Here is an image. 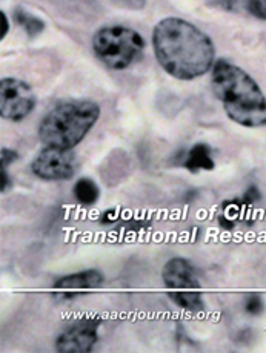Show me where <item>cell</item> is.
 Listing matches in <instances>:
<instances>
[{
    "label": "cell",
    "instance_id": "1",
    "mask_svg": "<svg viewBox=\"0 0 266 353\" xmlns=\"http://www.w3.org/2000/svg\"><path fill=\"white\" fill-rule=\"evenodd\" d=\"M153 46L157 62L177 80L199 79L214 66L213 40L185 19H162L154 26Z\"/></svg>",
    "mask_w": 266,
    "mask_h": 353
},
{
    "label": "cell",
    "instance_id": "2",
    "mask_svg": "<svg viewBox=\"0 0 266 353\" xmlns=\"http://www.w3.org/2000/svg\"><path fill=\"white\" fill-rule=\"evenodd\" d=\"M211 71L213 91L228 117L245 128L266 126V97L256 80L227 60H217Z\"/></svg>",
    "mask_w": 266,
    "mask_h": 353
},
{
    "label": "cell",
    "instance_id": "3",
    "mask_svg": "<svg viewBox=\"0 0 266 353\" xmlns=\"http://www.w3.org/2000/svg\"><path fill=\"white\" fill-rule=\"evenodd\" d=\"M100 117V106L91 100L64 101L48 112L39 125V139L45 146L76 148Z\"/></svg>",
    "mask_w": 266,
    "mask_h": 353
},
{
    "label": "cell",
    "instance_id": "4",
    "mask_svg": "<svg viewBox=\"0 0 266 353\" xmlns=\"http://www.w3.org/2000/svg\"><path fill=\"white\" fill-rule=\"evenodd\" d=\"M145 39L126 26H104L93 36V50L105 66L114 71L126 70L139 62L145 51Z\"/></svg>",
    "mask_w": 266,
    "mask_h": 353
},
{
    "label": "cell",
    "instance_id": "5",
    "mask_svg": "<svg viewBox=\"0 0 266 353\" xmlns=\"http://www.w3.org/2000/svg\"><path fill=\"white\" fill-rule=\"evenodd\" d=\"M36 108V96L26 81L16 77L0 80V114L10 121H22Z\"/></svg>",
    "mask_w": 266,
    "mask_h": 353
},
{
    "label": "cell",
    "instance_id": "6",
    "mask_svg": "<svg viewBox=\"0 0 266 353\" xmlns=\"http://www.w3.org/2000/svg\"><path fill=\"white\" fill-rule=\"evenodd\" d=\"M31 171L46 181L70 180L77 171V157L73 149L46 146L31 163Z\"/></svg>",
    "mask_w": 266,
    "mask_h": 353
},
{
    "label": "cell",
    "instance_id": "7",
    "mask_svg": "<svg viewBox=\"0 0 266 353\" xmlns=\"http://www.w3.org/2000/svg\"><path fill=\"white\" fill-rule=\"evenodd\" d=\"M97 323L93 320L80 321L70 325L60 334L56 339V349L59 352H70V353H79V352H91L93 347L97 343Z\"/></svg>",
    "mask_w": 266,
    "mask_h": 353
},
{
    "label": "cell",
    "instance_id": "8",
    "mask_svg": "<svg viewBox=\"0 0 266 353\" xmlns=\"http://www.w3.org/2000/svg\"><path fill=\"white\" fill-rule=\"evenodd\" d=\"M163 284L168 289V294L174 292H193L200 290L202 284L197 278L196 269L185 258H171L163 268Z\"/></svg>",
    "mask_w": 266,
    "mask_h": 353
},
{
    "label": "cell",
    "instance_id": "9",
    "mask_svg": "<svg viewBox=\"0 0 266 353\" xmlns=\"http://www.w3.org/2000/svg\"><path fill=\"white\" fill-rule=\"evenodd\" d=\"M104 275H102L99 270L90 269V270H84V272H76L71 275H66L59 278V280L54 283V289L62 290L64 292V298L70 300V298H76L77 295L73 294L74 290H85V289H97L104 284Z\"/></svg>",
    "mask_w": 266,
    "mask_h": 353
},
{
    "label": "cell",
    "instance_id": "10",
    "mask_svg": "<svg viewBox=\"0 0 266 353\" xmlns=\"http://www.w3.org/2000/svg\"><path fill=\"white\" fill-rule=\"evenodd\" d=\"M183 165H185V168L193 172L213 171L216 166L213 155H211V149L208 145H205V143H197L191 148L188 155H187V160Z\"/></svg>",
    "mask_w": 266,
    "mask_h": 353
},
{
    "label": "cell",
    "instance_id": "11",
    "mask_svg": "<svg viewBox=\"0 0 266 353\" xmlns=\"http://www.w3.org/2000/svg\"><path fill=\"white\" fill-rule=\"evenodd\" d=\"M73 192H74V196H76V200L80 203V205L93 206L94 203L99 200L100 189L91 179H86V176H84V179H80V180L76 181Z\"/></svg>",
    "mask_w": 266,
    "mask_h": 353
},
{
    "label": "cell",
    "instance_id": "12",
    "mask_svg": "<svg viewBox=\"0 0 266 353\" xmlns=\"http://www.w3.org/2000/svg\"><path fill=\"white\" fill-rule=\"evenodd\" d=\"M168 296L171 298V301L182 307L183 310L193 312V314H197V312H202L205 304H203V296L200 290H193V292H174V294H168Z\"/></svg>",
    "mask_w": 266,
    "mask_h": 353
},
{
    "label": "cell",
    "instance_id": "13",
    "mask_svg": "<svg viewBox=\"0 0 266 353\" xmlns=\"http://www.w3.org/2000/svg\"><path fill=\"white\" fill-rule=\"evenodd\" d=\"M15 20L19 26H22L25 32L28 34V37H36L40 32L45 30V22L39 17L30 14L22 8L15 10Z\"/></svg>",
    "mask_w": 266,
    "mask_h": 353
},
{
    "label": "cell",
    "instance_id": "14",
    "mask_svg": "<svg viewBox=\"0 0 266 353\" xmlns=\"http://www.w3.org/2000/svg\"><path fill=\"white\" fill-rule=\"evenodd\" d=\"M240 3L252 17L266 20V0H240Z\"/></svg>",
    "mask_w": 266,
    "mask_h": 353
},
{
    "label": "cell",
    "instance_id": "15",
    "mask_svg": "<svg viewBox=\"0 0 266 353\" xmlns=\"http://www.w3.org/2000/svg\"><path fill=\"white\" fill-rule=\"evenodd\" d=\"M265 309L263 300L258 295H251L247 303H245V310L248 312L249 315H260Z\"/></svg>",
    "mask_w": 266,
    "mask_h": 353
},
{
    "label": "cell",
    "instance_id": "16",
    "mask_svg": "<svg viewBox=\"0 0 266 353\" xmlns=\"http://www.w3.org/2000/svg\"><path fill=\"white\" fill-rule=\"evenodd\" d=\"M208 3L231 11V10L236 8V5L240 3V0H208Z\"/></svg>",
    "mask_w": 266,
    "mask_h": 353
},
{
    "label": "cell",
    "instance_id": "17",
    "mask_svg": "<svg viewBox=\"0 0 266 353\" xmlns=\"http://www.w3.org/2000/svg\"><path fill=\"white\" fill-rule=\"evenodd\" d=\"M19 159V154L16 151H11V149H2V168H8L12 161Z\"/></svg>",
    "mask_w": 266,
    "mask_h": 353
},
{
    "label": "cell",
    "instance_id": "18",
    "mask_svg": "<svg viewBox=\"0 0 266 353\" xmlns=\"http://www.w3.org/2000/svg\"><path fill=\"white\" fill-rule=\"evenodd\" d=\"M10 175L6 172V168H2V194H6V191L10 189Z\"/></svg>",
    "mask_w": 266,
    "mask_h": 353
},
{
    "label": "cell",
    "instance_id": "19",
    "mask_svg": "<svg viewBox=\"0 0 266 353\" xmlns=\"http://www.w3.org/2000/svg\"><path fill=\"white\" fill-rule=\"evenodd\" d=\"M0 16H2V36H0V37L5 39L6 34L10 32V20H8V17H6L5 11L0 12Z\"/></svg>",
    "mask_w": 266,
    "mask_h": 353
},
{
    "label": "cell",
    "instance_id": "20",
    "mask_svg": "<svg viewBox=\"0 0 266 353\" xmlns=\"http://www.w3.org/2000/svg\"><path fill=\"white\" fill-rule=\"evenodd\" d=\"M102 216H104V219H102V221L110 223V221L115 220V216H117V214H115V210H108V212H105Z\"/></svg>",
    "mask_w": 266,
    "mask_h": 353
}]
</instances>
